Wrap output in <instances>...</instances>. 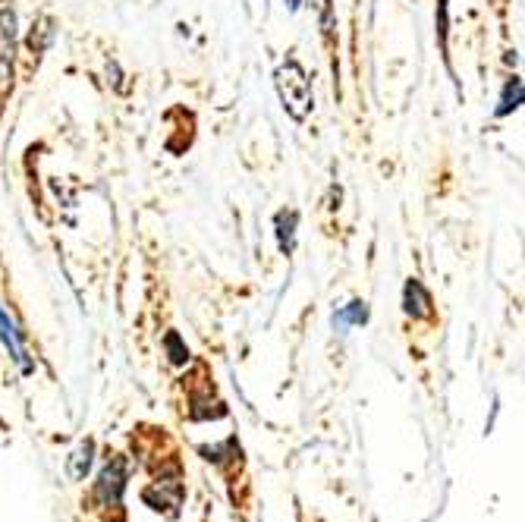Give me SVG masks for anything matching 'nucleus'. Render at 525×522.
<instances>
[{
    "instance_id": "obj_1",
    "label": "nucleus",
    "mask_w": 525,
    "mask_h": 522,
    "mask_svg": "<svg viewBox=\"0 0 525 522\" xmlns=\"http://www.w3.org/2000/svg\"><path fill=\"white\" fill-rule=\"evenodd\" d=\"M277 92H280V101H283V107H287V114L293 120H305L312 114V107H315L312 79L305 76V70L299 67V60L290 57L277 70Z\"/></svg>"
},
{
    "instance_id": "obj_2",
    "label": "nucleus",
    "mask_w": 525,
    "mask_h": 522,
    "mask_svg": "<svg viewBox=\"0 0 525 522\" xmlns=\"http://www.w3.org/2000/svg\"><path fill=\"white\" fill-rule=\"evenodd\" d=\"M0 340H4V346L10 350L13 362H16L19 368H23V372H32V362H29V356H26V350H23V343H19V331H16V324H13L10 312L4 309V302H0Z\"/></svg>"
},
{
    "instance_id": "obj_3",
    "label": "nucleus",
    "mask_w": 525,
    "mask_h": 522,
    "mask_svg": "<svg viewBox=\"0 0 525 522\" xmlns=\"http://www.w3.org/2000/svg\"><path fill=\"white\" fill-rule=\"evenodd\" d=\"M403 309L406 315L412 318H431L434 309H431V293L422 287V280H406V287H403Z\"/></svg>"
},
{
    "instance_id": "obj_4",
    "label": "nucleus",
    "mask_w": 525,
    "mask_h": 522,
    "mask_svg": "<svg viewBox=\"0 0 525 522\" xmlns=\"http://www.w3.org/2000/svg\"><path fill=\"white\" fill-rule=\"evenodd\" d=\"M123 482H126V466H123V460H114L111 466H107L104 472H101V482H98V494H101V500L107 507H117L120 504V491H123Z\"/></svg>"
},
{
    "instance_id": "obj_5",
    "label": "nucleus",
    "mask_w": 525,
    "mask_h": 522,
    "mask_svg": "<svg viewBox=\"0 0 525 522\" xmlns=\"http://www.w3.org/2000/svg\"><path fill=\"white\" fill-rule=\"evenodd\" d=\"M274 227H277V246L283 255H290L296 246V227H299V211L287 208V211H277L274 217Z\"/></svg>"
},
{
    "instance_id": "obj_6",
    "label": "nucleus",
    "mask_w": 525,
    "mask_h": 522,
    "mask_svg": "<svg viewBox=\"0 0 525 522\" xmlns=\"http://www.w3.org/2000/svg\"><path fill=\"white\" fill-rule=\"evenodd\" d=\"M16 16L7 4H0V63L13 60V45H16Z\"/></svg>"
},
{
    "instance_id": "obj_7",
    "label": "nucleus",
    "mask_w": 525,
    "mask_h": 522,
    "mask_svg": "<svg viewBox=\"0 0 525 522\" xmlns=\"http://www.w3.org/2000/svg\"><path fill=\"white\" fill-rule=\"evenodd\" d=\"M365 321H368V302L353 299L349 306H343V309L334 315V328L346 331V328H356V324H365Z\"/></svg>"
},
{
    "instance_id": "obj_8",
    "label": "nucleus",
    "mask_w": 525,
    "mask_h": 522,
    "mask_svg": "<svg viewBox=\"0 0 525 522\" xmlns=\"http://www.w3.org/2000/svg\"><path fill=\"white\" fill-rule=\"evenodd\" d=\"M522 104V79L519 76H513L507 85H503V95H500V104H497V117H510L516 107Z\"/></svg>"
},
{
    "instance_id": "obj_9",
    "label": "nucleus",
    "mask_w": 525,
    "mask_h": 522,
    "mask_svg": "<svg viewBox=\"0 0 525 522\" xmlns=\"http://www.w3.org/2000/svg\"><path fill=\"white\" fill-rule=\"evenodd\" d=\"M51 41H54V19H51V16H45V19H38V26H32V35H29V51H32V54H45Z\"/></svg>"
},
{
    "instance_id": "obj_10",
    "label": "nucleus",
    "mask_w": 525,
    "mask_h": 522,
    "mask_svg": "<svg viewBox=\"0 0 525 522\" xmlns=\"http://www.w3.org/2000/svg\"><path fill=\"white\" fill-rule=\"evenodd\" d=\"M167 350H170V362H177V365H183L186 359H189V350L186 346H180V337L177 334H167Z\"/></svg>"
},
{
    "instance_id": "obj_11",
    "label": "nucleus",
    "mask_w": 525,
    "mask_h": 522,
    "mask_svg": "<svg viewBox=\"0 0 525 522\" xmlns=\"http://www.w3.org/2000/svg\"><path fill=\"white\" fill-rule=\"evenodd\" d=\"M287 7H290V10H299V7H302V0H287Z\"/></svg>"
}]
</instances>
